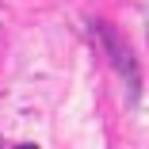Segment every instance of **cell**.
Returning <instances> with one entry per match:
<instances>
[{"label": "cell", "instance_id": "obj_2", "mask_svg": "<svg viewBox=\"0 0 149 149\" xmlns=\"http://www.w3.org/2000/svg\"><path fill=\"white\" fill-rule=\"evenodd\" d=\"M15 149H38V145H15Z\"/></svg>", "mask_w": 149, "mask_h": 149}, {"label": "cell", "instance_id": "obj_1", "mask_svg": "<svg viewBox=\"0 0 149 149\" xmlns=\"http://www.w3.org/2000/svg\"><path fill=\"white\" fill-rule=\"evenodd\" d=\"M103 38H107V46H111V61L123 69V77H126V88H130V96H138V69H134V61H130V54H126V46L118 42V38H111L107 31H103Z\"/></svg>", "mask_w": 149, "mask_h": 149}]
</instances>
